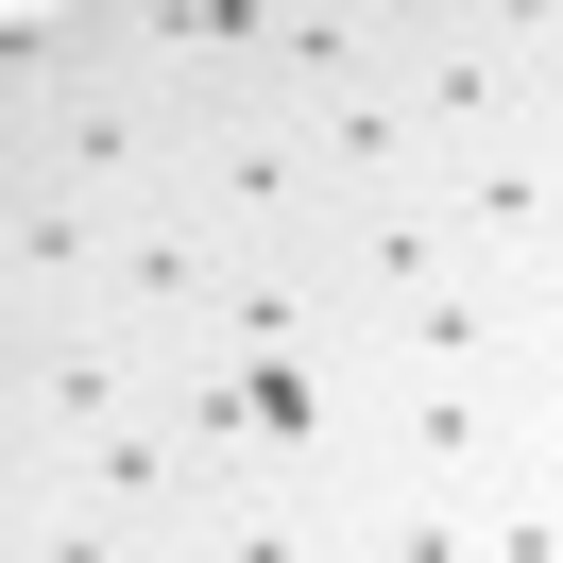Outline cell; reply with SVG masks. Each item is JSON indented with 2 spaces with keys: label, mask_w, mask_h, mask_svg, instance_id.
<instances>
[{
  "label": "cell",
  "mask_w": 563,
  "mask_h": 563,
  "mask_svg": "<svg viewBox=\"0 0 563 563\" xmlns=\"http://www.w3.org/2000/svg\"><path fill=\"white\" fill-rule=\"evenodd\" d=\"M393 86H410V120H427V154H512V137H547V52H529V0H427V18H393Z\"/></svg>",
  "instance_id": "1"
},
{
  "label": "cell",
  "mask_w": 563,
  "mask_h": 563,
  "mask_svg": "<svg viewBox=\"0 0 563 563\" xmlns=\"http://www.w3.org/2000/svg\"><path fill=\"white\" fill-rule=\"evenodd\" d=\"M172 410V342H137L120 308H18V461L120 444Z\"/></svg>",
  "instance_id": "2"
},
{
  "label": "cell",
  "mask_w": 563,
  "mask_h": 563,
  "mask_svg": "<svg viewBox=\"0 0 563 563\" xmlns=\"http://www.w3.org/2000/svg\"><path fill=\"white\" fill-rule=\"evenodd\" d=\"M188 206L222 222V256H324V154H308V120H274V103H240L222 86L206 103V137H188Z\"/></svg>",
  "instance_id": "3"
},
{
  "label": "cell",
  "mask_w": 563,
  "mask_h": 563,
  "mask_svg": "<svg viewBox=\"0 0 563 563\" xmlns=\"http://www.w3.org/2000/svg\"><path fill=\"white\" fill-rule=\"evenodd\" d=\"M222 290H240V256H222V222L188 206V188H154V206H120V256H103V308L137 324V342H206L222 324Z\"/></svg>",
  "instance_id": "4"
},
{
  "label": "cell",
  "mask_w": 563,
  "mask_h": 563,
  "mask_svg": "<svg viewBox=\"0 0 563 563\" xmlns=\"http://www.w3.org/2000/svg\"><path fill=\"white\" fill-rule=\"evenodd\" d=\"M444 274H478L444 222V188H376V206H324V290H342V324H393L427 308Z\"/></svg>",
  "instance_id": "5"
},
{
  "label": "cell",
  "mask_w": 563,
  "mask_h": 563,
  "mask_svg": "<svg viewBox=\"0 0 563 563\" xmlns=\"http://www.w3.org/2000/svg\"><path fill=\"white\" fill-rule=\"evenodd\" d=\"M444 222L495 290H563V137H512V154H461L444 172Z\"/></svg>",
  "instance_id": "6"
},
{
  "label": "cell",
  "mask_w": 563,
  "mask_h": 563,
  "mask_svg": "<svg viewBox=\"0 0 563 563\" xmlns=\"http://www.w3.org/2000/svg\"><path fill=\"white\" fill-rule=\"evenodd\" d=\"M512 342H529V290H495V274H444L427 308L358 324V376H376V393H427V376H512Z\"/></svg>",
  "instance_id": "7"
},
{
  "label": "cell",
  "mask_w": 563,
  "mask_h": 563,
  "mask_svg": "<svg viewBox=\"0 0 563 563\" xmlns=\"http://www.w3.org/2000/svg\"><path fill=\"white\" fill-rule=\"evenodd\" d=\"M308 154H324V206H376V188H444V154H427L410 86H342V103H308Z\"/></svg>",
  "instance_id": "8"
},
{
  "label": "cell",
  "mask_w": 563,
  "mask_h": 563,
  "mask_svg": "<svg viewBox=\"0 0 563 563\" xmlns=\"http://www.w3.org/2000/svg\"><path fill=\"white\" fill-rule=\"evenodd\" d=\"M0 256H18V308H103L120 206H86V188H35V172H18V206H0Z\"/></svg>",
  "instance_id": "9"
},
{
  "label": "cell",
  "mask_w": 563,
  "mask_h": 563,
  "mask_svg": "<svg viewBox=\"0 0 563 563\" xmlns=\"http://www.w3.org/2000/svg\"><path fill=\"white\" fill-rule=\"evenodd\" d=\"M172 563H342V495H308V478H240Z\"/></svg>",
  "instance_id": "10"
},
{
  "label": "cell",
  "mask_w": 563,
  "mask_h": 563,
  "mask_svg": "<svg viewBox=\"0 0 563 563\" xmlns=\"http://www.w3.org/2000/svg\"><path fill=\"white\" fill-rule=\"evenodd\" d=\"M342 563H478V495H410V478H342Z\"/></svg>",
  "instance_id": "11"
},
{
  "label": "cell",
  "mask_w": 563,
  "mask_h": 563,
  "mask_svg": "<svg viewBox=\"0 0 563 563\" xmlns=\"http://www.w3.org/2000/svg\"><path fill=\"white\" fill-rule=\"evenodd\" d=\"M0 563H172V547H137L120 512H86V495L18 478V547H0Z\"/></svg>",
  "instance_id": "12"
},
{
  "label": "cell",
  "mask_w": 563,
  "mask_h": 563,
  "mask_svg": "<svg viewBox=\"0 0 563 563\" xmlns=\"http://www.w3.org/2000/svg\"><path fill=\"white\" fill-rule=\"evenodd\" d=\"M512 393L547 427V478H563V290H529V342H512Z\"/></svg>",
  "instance_id": "13"
},
{
  "label": "cell",
  "mask_w": 563,
  "mask_h": 563,
  "mask_svg": "<svg viewBox=\"0 0 563 563\" xmlns=\"http://www.w3.org/2000/svg\"><path fill=\"white\" fill-rule=\"evenodd\" d=\"M529 52H547V137H563V0H529Z\"/></svg>",
  "instance_id": "14"
}]
</instances>
